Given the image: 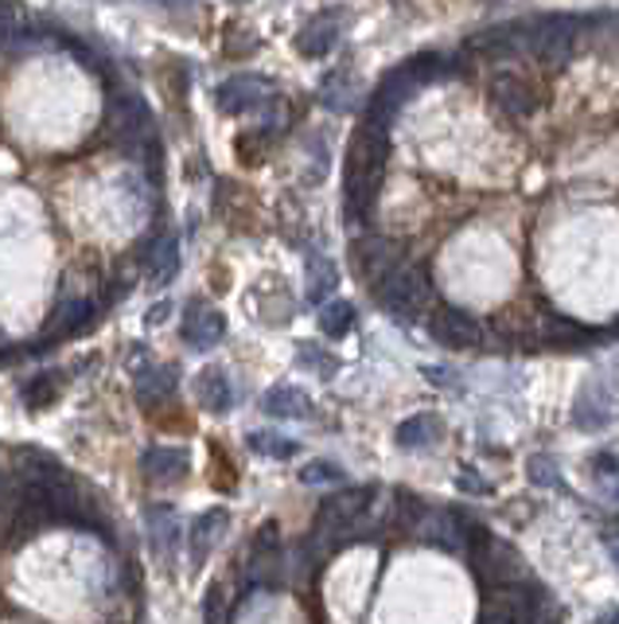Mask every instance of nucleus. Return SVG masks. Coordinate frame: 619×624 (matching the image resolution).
<instances>
[{
    "instance_id": "nucleus-1",
    "label": "nucleus",
    "mask_w": 619,
    "mask_h": 624,
    "mask_svg": "<svg viewBox=\"0 0 619 624\" xmlns=\"http://www.w3.org/2000/svg\"><path fill=\"white\" fill-rule=\"evenodd\" d=\"M386 125H374V121H363L355 137H351L347 149V172H343V188H347V211L355 219L371 215L374 203H378V188L382 177H386Z\"/></svg>"
},
{
    "instance_id": "nucleus-2",
    "label": "nucleus",
    "mask_w": 619,
    "mask_h": 624,
    "mask_svg": "<svg viewBox=\"0 0 619 624\" xmlns=\"http://www.w3.org/2000/svg\"><path fill=\"white\" fill-rule=\"evenodd\" d=\"M374 293H378L382 309H386L389 316H397V321H417L425 312V304L433 301L429 273L413 262H397L394 270L374 285Z\"/></svg>"
},
{
    "instance_id": "nucleus-3",
    "label": "nucleus",
    "mask_w": 619,
    "mask_h": 624,
    "mask_svg": "<svg viewBox=\"0 0 619 624\" xmlns=\"http://www.w3.org/2000/svg\"><path fill=\"white\" fill-rule=\"evenodd\" d=\"M471 570H476L479 582L491 590V585H518L526 582V562L522 554L515 551L510 543L495 539L491 531H471Z\"/></svg>"
},
{
    "instance_id": "nucleus-4",
    "label": "nucleus",
    "mask_w": 619,
    "mask_h": 624,
    "mask_svg": "<svg viewBox=\"0 0 619 624\" xmlns=\"http://www.w3.org/2000/svg\"><path fill=\"white\" fill-rule=\"evenodd\" d=\"M577 32H580L577 17H565V12H557V17H541L526 28V51L538 56L546 67H565L572 56V48H577Z\"/></svg>"
},
{
    "instance_id": "nucleus-5",
    "label": "nucleus",
    "mask_w": 619,
    "mask_h": 624,
    "mask_svg": "<svg viewBox=\"0 0 619 624\" xmlns=\"http://www.w3.org/2000/svg\"><path fill=\"white\" fill-rule=\"evenodd\" d=\"M429 332L437 336V344L456 348V352H476L484 344V329L464 309H440L429 321Z\"/></svg>"
},
{
    "instance_id": "nucleus-6",
    "label": "nucleus",
    "mask_w": 619,
    "mask_h": 624,
    "mask_svg": "<svg viewBox=\"0 0 619 624\" xmlns=\"http://www.w3.org/2000/svg\"><path fill=\"white\" fill-rule=\"evenodd\" d=\"M479 616H484V621H491V624L534 621V593H526L522 582H518V585H491V593H487Z\"/></svg>"
},
{
    "instance_id": "nucleus-7",
    "label": "nucleus",
    "mask_w": 619,
    "mask_h": 624,
    "mask_svg": "<svg viewBox=\"0 0 619 624\" xmlns=\"http://www.w3.org/2000/svg\"><path fill=\"white\" fill-rule=\"evenodd\" d=\"M215 98L223 113H250L270 102L273 87L265 79H257V74H234V79H226L223 87L215 90Z\"/></svg>"
},
{
    "instance_id": "nucleus-8",
    "label": "nucleus",
    "mask_w": 619,
    "mask_h": 624,
    "mask_svg": "<svg viewBox=\"0 0 619 624\" xmlns=\"http://www.w3.org/2000/svg\"><path fill=\"white\" fill-rule=\"evenodd\" d=\"M491 102L507 113L510 121H526L534 110H538V94L526 79H518L515 71H503L491 79Z\"/></svg>"
},
{
    "instance_id": "nucleus-9",
    "label": "nucleus",
    "mask_w": 619,
    "mask_h": 624,
    "mask_svg": "<svg viewBox=\"0 0 619 624\" xmlns=\"http://www.w3.org/2000/svg\"><path fill=\"white\" fill-rule=\"evenodd\" d=\"M397 262H402V250H397V242L378 239V234L355 242V270H358V278H363L366 285H378V281L386 278Z\"/></svg>"
},
{
    "instance_id": "nucleus-10",
    "label": "nucleus",
    "mask_w": 619,
    "mask_h": 624,
    "mask_svg": "<svg viewBox=\"0 0 619 624\" xmlns=\"http://www.w3.org/2000/svg\"><path fill=\"white\" fill-rule=\"evenodd\" d=\"M339 36H343V12H319V17H312L308 24L301 28L296 51H301L304 59H324L335 51Z\"/></svg>"
},
{
    "instance_id": "nucleus-11",
    "label": "nucleus",
    "mask_w": 619,
    "mask_h": 624,
    "mask_svg": "<svg viewBox=\"0 0 619 624\" xmlns=\"http://www.w3.org/2000/svg\"><path fill=\"white\" fill-rule=\"evenodd\" d=\"M223 336H226L223 312L211 309V304H191L187 316H183V340H187L195 352H206V348H215Z\"/></svg>"
},
{
    "instance_id": "nucleus-12",
    "label": "nucleus",
    "mask_w": 619,
    "mask_h": 624,
    "mask_svg": "<svg viewBox=\"0 0 619 624\" xmlns=\"http://www.w3.org/2000/svg\"><path fill=\"white\" fill-rule=\"evenodd\" d=\"M468 48L476 51V56H484V59H515L518 51H526V28L522 24L487 28V32L471 36Z\"/></svg>"
},
{
    "instance_id": "nucleus-13",
    "label": "nucleus",
    "mask_w": 619,
    "mask_h": 624,
    "mask_svg": "<svg viewBox=\"0 0 619 624\" xmlns=\"http://www.w3.org/2000/svg\"><path fill=\"white\" fill-rule=\"evenodd\" d=\"M572 422H577L580 430H588V433L603 430V425L611 422V394H608V386H603L600 379H592V383L580 386L577 410H572Z\"/></svg>"
},
{
    "instance_id": "nucleus-14",
    "label": "nucleus",
    "mask_w": 619,
    "mask_h": 624,
    "mask_svg": "<svg viewBox=\"0 0 619 624\" xmlns=\"http://www.w3.org/2000/svg\"><path fill=\"white\" fill-rule=\"evenodd\" d=\"M226 527H231L226 507H211V512H203L195 523H191V562H195V566H203L206 554L215 551L219 539L226 535Z\"/></svg>"
},
{
    "instance_id": "nucleus-15",
    "label": "nucleus",
    "mask_w": 619,
    "mask_h": 624,
    "mask_svg": "<svg viewBox=\"0 0 619 624\" xmlns=\"http://www.w3.org/2000/svg\"><path fill=\"white\" fill-rule=\"evenodd\" d=\"M187 449H175V445H152V449H144V456H141V469H144V476L149 481H156V484H172V481H180L183 473H187Z\"/></svg>"
},
{
    "instance_id": "nucleus-16",
    "label": "nucleus",
    "mask_w": 619,
    "mask_h": 624,
    "mask_svg": "<svg viewBox=\"0 0 619 624\" xmlns=\"http://www.w3.org/2000/svg\"><path fill=\"white\" fill-rule=\"evenodd\" d=\"M195 399L203 410H211V414H226L234 402V391H231V379H226L223 368H206L199 371L195 379Z\"/></svg>"
},
{
    "instance_id": "nucleus-17",
    "label": "nucleus",
    "mask_w": 619,
    "mask_h": 624,
    "mask_svg": "<svg viewBox=\"0 0 619 624\" xmlns=\"http://www.w3.org/2000/svg\"><path fill=\"white\" fill-rule=\"evenodd\" d=\"M262 410L273 417H293V422H301V417H312V399L301 391V386H273V391H265L262 399Z\"/></svg>"
},
{
    "instance_id": "nucleus-18",
    "label": "nucleus",
    "mask_w": 619,
    "mask_h": 624,
    "mask_svg": "<svg viewBox=\"0 0 619 624\" xmlns=\"http://www.w3.org/2000/svg\"><path fill=\"white\" fill-rule=\"evenodd\" d=\"M546 340L554 348H580V344H592L596 332L585 329V324L565 321L561 312H549V316H546Z\"/></svg>"
},
{
    "instance_id": "nucleus-19",
    "label": "nucleus",
    "mask_w": 619,
    "mask_h": 624,
    "mask_svg": "<svg viewBox=\"0 0 619 624\" xmlns=\"http://www.w3.org/2000/svg\"><path fill=\"white\" fill-rule=\"evenodd\" d=\"M405 71L413 74V82H417V87H429V82H437V79H448V74L456 71L453 67V59H445V56H413V59H405Z\"/></svg>"
},
{
    "instance_id": "nucleus-20",
    "label": "nucleus",
    "mask_w": 619,
    "mask_h": 624,
    "mask_svg": "<svg viewBox=\"0 0 619 624\" xmlns=\"http://www.w3.org/2000/svg\"><path fill=\"white\" fill-rule=\"evenodd\" d=\"M351 329H355V304L351 301H332L319 309V332H324V336L343 340Z\"/></svg>"
},
{
    "instance_id": "nucleus-21",
    "label": "nucleus",
    "mask_w": 619,
    "mask_h": 624,
    "mask_svg": "<svg viewBox=\"0 0 619 624\" xmlns=\"http://www.w3.org/2000/svg\"><path fill=\"white\" fill-rule=\"evenodd\" d=\"M437 433H440L437 417H429V414L405 417V422L397 425V445H402V449H422V445H429Z\"/></svg>"
},
{
    "instance_id": "nucleus-22",
    "label": "nucleus",
    "mask_w": 619,
    "mask_h": 624,
    "mask_svg": "<svg viewBox=\"0 0 619 624\" xmlns=\"http://www.w3.org/2000/svg\"><path fill=\"white\" fill-rule=\"evenodd\" d=\"M175 391V368H149L136 375V394L144 402L160 399V394H172Z\"/></svg>"
},
{
    "instance_id": "nucleus-23",
    "label": "nucleus",
    "mask_w": 619,
    "mask_h": 624,
    "mask_svg": "<svg viewBox=\"0 0 619 624\" xmlns=\"http://www.w3.org/2000/svg\"><path fill=\"white\" fill-rule=\"evenodd\" d=\"M175 270H180V246H175V239L168 234V239L156 246V254H152V270H149L152 285H164V281H172Z\"/></svg>"
},
{
    "instance_id": "nucleus-24",
    "label": "nucleus",
    "mask_w": 619,
    "mask_h": 624,
    "mask_svg": "<svg viewBox=\"0 0 619 624\" xmlns=\"http://www.w3.org/2000/svg\"><path fill=\"white\" fill-rule=\"evenodd\" d=\"M394 527L402 531V535H413L417 531V523H422L425 515V500H417L413 492H394Z\"/></svg>"
},
{
    "instance_id": "nucleus-25",
    "label": "nucleus",
    "mask_w": 619,
    "mask_h": 624,
    "mask_svg": "<svg viewBox=\"0 0 619 624\" xmlns=\"http://www.w3.org/2000/svg\"><path fill=\"white\" fill-rule=\"evenodd\" d=\"M335 281H339V273H335V265L327 262V258H312L308 262V301H324V296H332Z\"/></svg>"
},
{
    "instance_id": "nucleus-26",
    "label": "nucleus",
    "mask_w": 619,
    "mask_h": 624,
    "mask_svg": "<svg viewBox=\"0 0 619 624\" xmlns=\"http://www.w3.org/2000/svg\"><path fill=\"white\" fill-rule=\"evenodd\" d=\"M319 102L339 113L351 110V105H355V82H351L347 74H332V79L324 82V90H319Z\"/></svg>"
},
{
    "instance_id": "nucleus-27",
    "label": "nucleus",
    "mask_w": 619,
    "mask_h": 624,
    "mask_svg": "<svg viewBox=\"0 0 619 624\" xmlns=\"http://www.w3.org/2000/svg\"><path fill=\"white\" fill-rule=\"evenodd\" d=\"M526 473H530V481L538 484V489H557V492L565 489L561 469H557V461H554V456H546V453H534L530 461H526Z\"/></svg>"
},
{
    "instance_id": "nucleus-28",
    "label": "nucleus",
    "mask_w": 619,
    "mask_h": 624,
    "mask_svg": "<svg viewBox=\"0 0 619 624\" xmlns=\"http://www.w3.org/2000/svg\"><path fill=\"white\" fill-rule=\"evenodd\" d=\"M250 449L262 456H273V461H288V456H296V441L281 437V433H250Z\"/></svg>"
},
{
    "instance_id": "nucleus-29",
    "label": "nucleus",
    "mask_w": 619,
    "mask_h": 624,
    "mask_svg": "<svg viewBox=\"0 0 619 624\" xmlns=\"http://www.w3.org/2000/svg\"><path fill=\"white\" fill-rule=\"evenodd\" d=\"M149 520H152V535H156V551H160V554H172V543H175V515L164 512V507H152Z\"/></svg>"
},
{
    "instance_id": "nucleus-30",
    "label": "nucleus",
    "mask_w": 619,
    "mask_h": 624,
    "mask_svg": "<svg viewBox=\"0 0 619 624\" xmlns=\"http://www.w3.org/2000/svg\"><path fill=\"white\" fill-rule=\"evenodd\" d=\"M55 394H59V375H40L35 383L24 386V402L32 410H40V406H48V402H55Z\"/></svg>"
},
{
    "instance_id": "nucleus-31",
    "label": "nucleus",
    "mask_w": 619,
    "mask_h": 624,
    "mask_svg": "<svg viewBox=\"0 0 619 624\" xmlns=\"http://www.w3.org/2000/svg\"><path fill=\"white\" fill-rule=\"evenodd\" d=\"M301 481L304 484H339L343 481V469L335 461H312L301 469Z\"/></svg>"
},
{
    "instance_id": "nucleus-32",
    "label": "nucleus",
    "mask_w": 619,
    "mask_h": 624,
    "mask_svg": "<svg viewBox=\"0 0 619 624\" xmlns=\"http://www.w3.org/2000/svg\"><path fill=\"white\" fill-rule=\"evenodd\" d=\"M296 363H301V368L319 371V375H335V368H339V363H335L332 355L319 352L316 344H301V352H296Z\"/></svg>"
},
{
    "instance_id": "nucleus-33",
    "label": "nucleus",
    "mask_w": 619,
    "mask_h": 624,
    "mask_svg": "<svg viewBox=\"0 0 619 624\" xmlns=\"http://www.w3.org/2000/svg\"><path fill=\"white\" fill-rule=\"evenodd\" d=\"M456 489H460V492H471V496H487V492H491V484L479 481L476 469H464V473L456 476Z\"/></svg>"
},
{
    "instance_id": "nucleus-34",
    "label": "nucleus",
    "mask_w": 619,
    "mask_h": 624,
    "mask_svg": "<svg viewBox=\"0 0 619 624\" xmlns=\"http://www.w3.org/2000/svg\"><path fill=\"white\" fill-rule=\"evenodd\" d=\"M223 585H211V590H206V601H203V616L206 621H223Z\"/></svg>"
},
{
    "instance_id": "nucleus-35",
    "label": "nucleus",
    "mask_w": 619,
    "mask_h": 624,
    "mask_svg": "<svg viewBox=\"0 0 619 624\" xmlns=\"http://www.w3.org/2000/svg\"><path fill=\"white\" fill-rule=\"evenodd\" d=\"M425 375H429L433 383H440V386H445V383H453V379H448V371H445V368H425Z\"/></svg>"
},
{
    "instance_id": "nucleus-36",
    "label": "nucleus",
    "mask_w": 619,
    "mask_h": 624,
    "mask_svg": "<svg viewBox=\"0 0 619 624\" xmlns=\"http://www.w3.org/2000/svg\"><path fill=\"white\" fill-rule=\"evenodd\" d=\"M603 546H608L611 562H616V566H619V535H603Z\"/></svg>"
},
{
    "instance_id": "nucleus-37",
    "label": "nucleus",
    "mask_w": 619,
    "mask_h": 624,
    "mask_svg": "<svg viewBox=\"0 0 619 624\" xmlns=\"http://www.w3.org/2000/svg\"><path fill=\"white\" fill-rule=\"evenodd\" d=\"M164 316H168V301L164 304H152V309H149V324H160Z\"/></svg>"
},
{
    "instance_id": "nucleus-38",
    "label": "nucleus",
    "mask_w": 619,
    "mask_h": 624,
    "mask_svg": "<svg viewBox=\"0 0 619 624\" xmlns=\"http://www.w3.org/2000/svg\"><path fill=\"white\" fill-rule=\"evenodd\" d=\"M0 492H4V473H0Z\"/></svg>"
},
{
    "instance_id": "nucleus-39",
    "label": "nucleus",
    "mask_w": 619,
    "mask_h": 624,
    "mask_svg": "<svg viewBox=\"0 0 619 624\" xmlns=\"http://www.w3.org/2000/svg\"><path fill=\"white\" fill-rule=\"evenodd\" d=\"M234 4H246V0H234Z\"/></svg>"
}]
</instances>
